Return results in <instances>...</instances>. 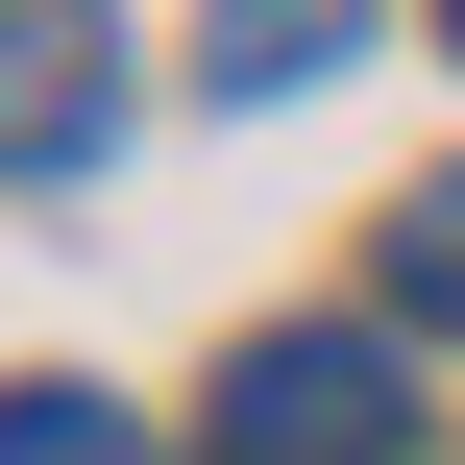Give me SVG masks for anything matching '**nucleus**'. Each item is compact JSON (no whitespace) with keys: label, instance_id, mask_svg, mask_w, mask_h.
Returning a JSON list of instances; mask_svg holds the SVG:
<instances>
[{"label":"nucleus","instance_id":"7ed1b4c3","mask_svg":"<svg viewBox=\"0 0 465 465\" xmlns=\"http://www.w3.org/2000/svg\"><path fill=\"white\" fill-rule=\"evenodd\" d=\"M343 49H368V0H221V25H196V74H221V98H319Z\"/></svg>","mask_w":465,"mask_h":465},{"label":"nucleus","instance_id":"423d86ee","mask_svg":"<svg viewBox=\"0 0 465 465\" xmlns=\"http://www.w3.org/2000/svg\"><path fill=\"white\" fill-rule=\"evenodd\" d=\"M441 25H465V0H441Z\"/></svg>","mask_w":465,"mask_h":465},{"label":"nucleus","instance_id":"f257e3e1","mask_svg":"<svg viewBox=\"0 0 465 465\" xmlns=\"http://www.w3.org/2000/svg\"><path fill=\"white\" fill-rule=\"evenodd\" d=\"M221 465H417V368L392 343H343V319H294V343H245L221 368Z\"/></svg>","mask_w":465,"mask_h":465},{"label":"nucleus","instance_id":"f03ea898","mask_svg":"<svg viewBox=\"0 0 465 465\" xmlns=\"http://www.w3.org/2000/svg\"><path fill=\"white\" fill-rule=\"evenodd\" d=\"M123 147V25L98 0H0V172H98Z\"/></svg>","mask_w":465,"mask_h":465},{"label":"nucleus","instance_id":"39448f33","mask_svg":"<svg viewBox=\"0 0 465 465\" xmlns=\"http://www.w3.org/2000/svg\"><path fill=\"white\" fill-rule=\"evenodd\" d=\"M0 465H147L123 392H0Z\"/></svg>","mask_w":465,"mask_h":465},{"label":"nucleus","instance_id":"20e7f679","mask_svg":"<svg viewBox=\"0 0 465 465\" xmlns=\"http://www.w3.org/2000/svg\"><path fill=\"white\" fill-rule=\"evenodd\" d=\"M368 270H392V319H417V343H465V172L392 196V245H368Z\"/></svg>","mask_w":465,"mask_h":465}]
</instances>
